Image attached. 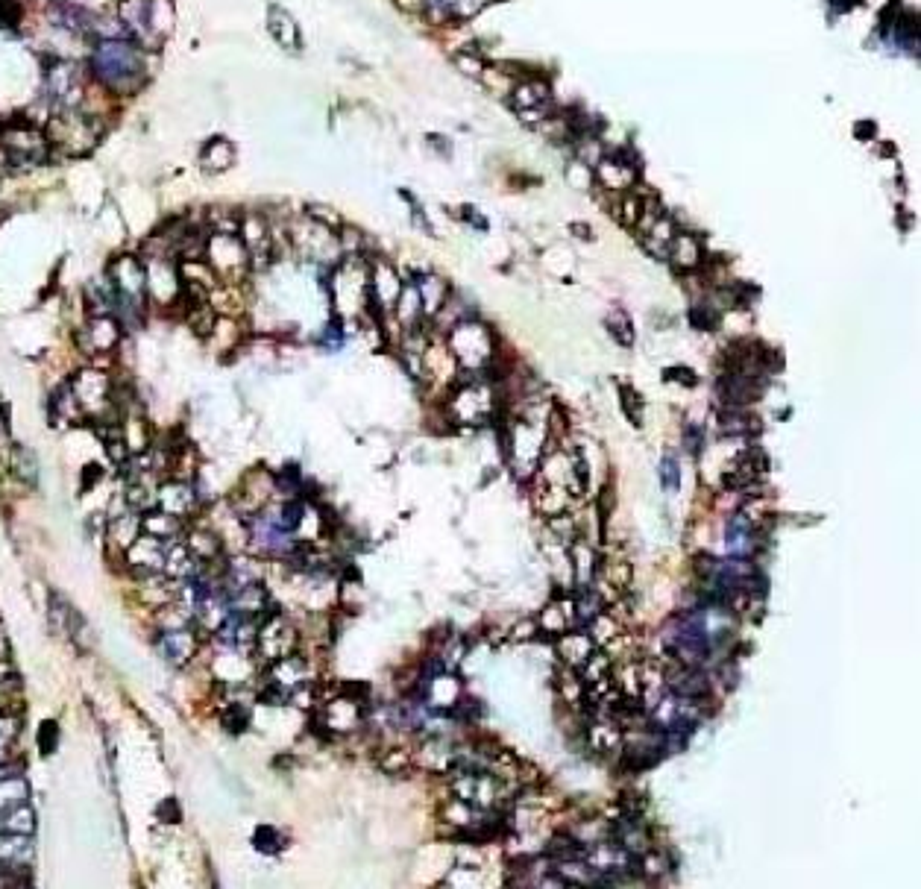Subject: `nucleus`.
<instances>
[{
	"label": "nucleus",
	"mask_w": 921,
	"mask_h": 889,
	"mask_svg": "<svg viewBox=\"0 0 921 889\" xmlns=\"http://www.w3.org/2000/svg\"><path fill=\"white\" fill-rule=\"evenodd\" d=\"M91 74L115 94H132L147 77L144 53L132 39H100L91 53Z\"/></svg>",
	"instance_id": "nucleus-1"
},
{
	"label": "nucleus",
	"mask_w": 921,
	"mask_h": 889,
	"mask_svg": "<svg viewBox=\"0 0 921 889\" xmlns=\"http://www.w3.org/2000/svg\"><path fill=\"white\" fill-rule=\"evenodd\" d=\"M44 135H47L50 147H56V150H62L68 156H80V153H86V150L94 147L100 130H97V124L88 115L71 109V112H56L50 118Z\"/></svg>",
	"instance_id": "nucleus-2"
},
{
	"label": "nucleus",
	"mask_w": 921,
	"mask_h": 889,
	"mask_svg": "<svg viewBox=\"0 0 921 889\" xmlns=\"http://www.w3.org/2000/svg\"><path fill=\"white\" fill-rule=\"evenodd\" d=\"M0 147L6 153V159L18 168H33V165H42L47 159V150H50V141L47 135L33 127V124H9L3 135H0Z\"/></svg>",
	"instance_id": "nucleus-3"
},
{
	"label": "nucleus",
	"mask_w": 921,
	"mask_h": 889,
	"mask_svg": "<svg viewBox=\"0 0 921 889\" xmlns=\"http://www.w3.org/2000/svg\"><path fill=\"white\" fill-rule=\"evenodd\" d=\"M44 94L53 106V112H71L83 103V71L74 62H53L44 74Z\"/></svg>",
	"instance_id": "nucleus-4"
},
{
	"label": "nucleus",
	"mask_w": 921,
	"mask_h": 889,
	"mask_svg": "<svg viewBox=\"0 0 921 889\" xmlns=\"http://www.w3.org/2000/svg\"><path fill=\"white\" fill-rule=\"evenodd\" d=\"M297 646V631L285 623L276 611H267L259 620L256 631V652L262 655L267 664H276L282 658H288Z\"/></svg>",
	"instance_id": "nucleus-5"
},
{
	"label": "nucleus",
	"mask_w": 921,
	"mask_h": 889,
	"mask_svg": "<svg viewBox=\"0 0 921 889\" xmlns=\"http://www.w3.org/2000/svg\"><path fill=\"white\" fill-rule=\"evenodd\" d=\"M449 347L455 350V356L461 358L470 367H479L487 358L493 356V335L484 329L482 323L473 320H458L449 332Z\"/></svg>",
	"instance_id": "nucleus-6"
},
{
	"label": "nucleus",
	"mask_w": 921,
	"mask_h": 889,
	"mask_svg": "<svg viewBox=\"0 0 921 889\" xmlns=\"http://www.w3.org/2000/svg\"><path fill=\"white\" fill-rule=\"evenodd\" d=\"M206 259H209V267L218 273V276H238L247 262H250V256H247V247H244V241L238 238V232H215V235H209V241H206Z\"/></svg>",
	"instance_id": "nucleus-7"
},
{
	"label": "nucleus",
	"mask_w": 921,
	"mask_h": 889,
	"mask_svg": "<svg viewBox=\"0 0 921 889\" xmlns=\"http://www.w3.org/2000/svg\"><path fill=\"white\" fill-rule=\"evenodd\" d=\"M47 21L68 36H86L94 30V15L74 0H50L47 3Z\"/></svg>",
	"instance_id": "nucleus-8"
},
{
	"label": "nucleus",
	"mask_w": 921,
	"mask_h": 889,
	"mask_svg": "<svg viewBox=\"0 0 921 889\" xmlns=\"http://www.w3.org/2000/svg\"><path fill=\"white\" fill-rule=\"evenodd\" d=\"M511 103L526 121H543L552 103V91L540 80H526L511 89Z\"/></svg>",
	"instance_id": "nucleus-9"
},
{
	"label": "nucleus",
	"mask_w": 921,
	"mask_h": 889,
	"mask_svg": "<svg viewBox=\"0 0 921 889\" xmlns=\"http://www.w3.org/2000/svg\"><path fill=\"white\" fill-rule=\"evenodd\" d=\"M156 646H159L162 658H165L171 667H185V664L197 655V634H194L191 625L165 628V631L156 637Z\"/></svg>",
	"instance_id": "nucleus-10"
},
{
	"label": "nucleus",
	"mask_w": 921,
	"mask_h": 889,
	"mask_svg": "<svg viewBox=\"0 0 921 889\" xmlns=\"http://www.w3.org/2000/svg\"><path fill=\"white\" fill-rule=\"evenodd\" d=\"M132 42H159L153 33V0H121V18Z\"/></svg>",
	"instance_id": "nucleus-11"
},
{
	"label": "nucleus",
	"mask_w": 921,
	"mask_h": 889,
	"mask_svg": "<svg viewBox=\"0 0 921 889\" xmlns=\"http://www.w3.org/2000/svg\"><path fill=\"white\" fill-rule=\"evenodd\" d=\"M71 391L80 402L83 411H94V408H103V405H112V385L103 373H94L86 370L80 373L74 382H71Z\"/></svg>",
	"instance_id": "nucleus-12"
},
{
	"label": "nucleus",
	"mask_w": 921,
	"mask_h": 889,
	"mask_svg": "<svg viewBox=\"0 0 921 889\" xmlns=\"http://www.w3.org/2000/svg\"><path fill=\"white\" fill-rule=\"evenodd\" d=\"M267 33L273 36V42H276V45L285 47V50H291V53L303 50V33H300L297 18H294L288 9L276 6V3H270V6H267Z\"/></svg>",
	"instance_id": "nucleus-13"
},
{
	"label": "nucleus",
	"mask_w": 921,
	"mask_h": 889,
	"mask_svg": "<svg viewBox=\"0 0 921 889\" xmlns=\"http://www.w3.org/2000/svg\"><path fill=\"white\" fill-rule=\"evenodd\" d=\"M238 238L244 241L247 247V256L253 265H267L270 259V250H273V238H270V229L259 215H247L241 226H238Z\"/></svg>",
	"instance_id": "nucleus-14"
},
{
	"label": "nucleus",
	"mask_w": 921,
	"mask_h": 889,
	"mask_svg": "<svg viewBox=\"0 0 921 889\" xmlns=\"http://www.w3.org/2000/svg\"><path fill=\"white\" fill-rule=\"evenodd\" d=\"M156 505L168 514H174L179 520H185L194 508H197V493L191 485L185 482H165L162 488L156 490Z\"/></svg>",
	"instance_id": "nucleus-15"
},
{
	"label": "nucleus",
	"mask_w": 921,
	"mask_h": 889,
	"mask_svg": "<svg viewBox=\"0 0 921 889\" xmlns=\"http://www.w3.org/2000/svg\"><path fill=\"white\" fill-rule=\"evenodd\" d=\"M634 162H628L622 153L602 156V162L596 165V179L608 188V191H625L634 185Z\"/></svg>",
	"instance_id": "nucleus-16"
},
{
	"label": "nucleus",
	"mask_w": 921,
	"mask_h": 889,
	"mask_svg": "<svg viewBox=\"0 0 921 889\" xmlns=\"http://www.w3.org/2000/svg\"><path fill=\"white\" fill-rule=\"evenodd\" d=\"M118 338H121L118 320L112 314H94L83 335V344L88 353H109L118 344Z\"/></svg>",
	"instance_id": "nucleus-17"
},
{
	"label": "nucleus",
	"mask_w": 921,
	"mask_h": 889,
	"mask_svg": "<svg viewBox=\"0 0 921 889\" xmlns=\"http://www.w3.org/2000/svg\"><path fill=\"white\" fill-rule=\"evenodd\" d=\"M669 690H672V696H681V699H704L707 690H710L707 672L702 667L681 664L669 675Z\"/></svg>",
	"instance_id": "nucleus-18"
},
{
	"label": "nucleus",
	"mask_w": 921,
	"mask_h": 889,
	"mask_svg": "<svg viewBox=\"0 0 921 889\" xmlns=\"http://www.w3.org/2000/svg\"><path fill=\"white\" fill-rule=\"evenodd\" d=\"M666 259H672V265L678 267V270H696L704 262L702 241L696 235H690V232H675Z\"/></svg>",
	"instance_id": "nucleus-19"
},
{
	"label": "nucleus",
	"mask_w": 921,
	"mask_h": 889,
	"mask_svg": "<svg viewBox=\"0 0 921 889\" xmlns=\"http://www.w3.org/2000/svg\"><path fill=\"white\" fill-rule=\"evenodd\" d=\"M200 165L209 174H223L235 165V147L226 138H212L203 150H200Z\"/></svg>",
	"instance_id": "nucleus-20"
},
{
	"label": "nucleus",
	"mask_w": 921,
	"mask_h": 889,
	"mask_svg": "<svg viewBox=\"0 0 921 889\" xmlns=\"http://www.w3.org/2000/svg\"><path fill=\"white\" fill-rule=\"evenodd\" d=\"M414 285H417V294H420V303H423V317H438L443 303L449 300L446 282H440L438 276H423Z\"/></svg>",
	"instance_id": "nucleus-21"
},
{
	"label": "nucleus",
	"mask_w": 921,
	"mask_h": 889,
	"mask_svg": "<svg viewBox=\"0 0 921 889\" xmlns=\"http://www.w3.org/2000/svg\"><path fill=\"white\" fill-rule=\"evenodd\" d=\"M141 532L153 534L159 540H176L182 532V520L159 508V511H150V514L141 517Z\"/></svg>",
	"instance_id": "nucleus-22"
},
{
	"label": "nucleus",
	"mask_w": 921,
	"mask_h": 889,
	"mask_svg": "<svg viewBox=\"0 0 921 889\" xmlns=\"http://www.w3.org/2000/svg\"><path fill=\"white\" fill-rule=\"evenodd\" d=\"M138 534H141V517H138L135 511H127V514H121V517H112V523H109V540H115L121 549H130L132 543L138 540Z\"/></svg>",
	"instance_id": "nucleus-23"
},
{
	"label": "nucleus",
	"mask_w": 921,
	"mask_h": 889,
	"mask_svg": "<svg viewBox=\"0 0 921 889\" xmlns=\"http://www.w3.org/2000/svg\"><path fill=\"white\" fill-rule=\"evenodd\" d=\"M590 652H593V640H590L587 634H564V640H561V655H564V661H567L570 667H584L587 658H590Z\"/></svg>",
	"instance_id": "nucleus-24"
},
{
	"label": "nucleus",
	"mask_w": 921,
	"mask_h": 889,
	"mask_svg": "<svg viewBox=\"0 0 921 889\" xmlns=\"http://www.w3.org/2000/svg\"><path fill=\"white\" fill-rule=\"evenodd\" d=\"M12 470H15L18 479H24V482H30V485L39 479V461H36V455H33L30 449H24V446H15V452H12Z\"/></svg>",
	"instance_id": "nucleus-25"
},
{
	"label": "nucleus",
	"mask_w": 921,
	"mask_h": 889,
	"mask_svg": "<svg viewBox=\"0 0 921 889\" xmlns=\"http://www.w3.org/2000/svg\"><path fill=\"white\" fill-rule=\"evenodd\" d=\"M608 332H611V338H614L619 347H634V329H631V320H628V314L625 312H611L608 317Z\"/></svg>",
	"instance_id": "nucleus-26"
},
{
	"label": "nucleus",
	"mask_w": 921,
	"mask_h": 889,
	"mask_svg": "<svg viewBox=\"0 0 921 889\" xmlns=\"http://www.w3.org/2000/svg\"><path fill=\"white\" fill-rule=\"evenodd\" d=\"M660 485L663 490H669V493H675V490L681 488V470H678V461L672 458V455H666L663 461H660Z\"/></svg>",
	"instance_id": "nucleus-27"
},
{
	"label": "nucleus",
	"mask_w": 921,
	"mask_h": 889,
	"mask_svg": "<svg viewBox=\"0 0 921 889\" xmlns=\"http://www.w3.org/2000/svg\"><path fill=\"white\" fill-rule=\"evenodd\" d=\"M690 323L699 329V332H710V329H716L719 326V312L713 309V306H693V312H690Z\"/></svg>",
	"instance_id": "nucleus-28"
},
{
	"label": "nucleus",
	"mask_w": 921,
	"mask_h": 889,
	"mask_svg": "<svg viewBox=\"0 0 921 889\" xmlns=\"http://www.w3.org/2000/svg\"><path fill=\"white\" fill-rule=\"evenodd\" d=\"M253 843L259 851L264 854H276L279 848H282V834L276 831V828H270V825H262L259 831H256V837H253Z\"/></svg>",
	"instance_id": "nucleus-29"
},
{
	"label": "nucleus",
	"mask_w": 921,
	"mask_h": 889,
	"mask_svg": "<svg viewBox=\"0 0 921 889\" xmlns=\"http://www.w3.org/2000/svg\"><path fill=\"white\" fill-rule=\"evenodd\" d=\"M622 391V405H625V414H628V420L634 423V426H643V402H640V394L637 391H631V388H619Z\"/></svg>",
	"instance_id": "nucleus-30"
},
{
	"label": "nucleus",
	"mask_w": 921,
	"mask_h": 889,
	"mask_svg": "<svg viewBox=\"0 0 921 889\" xmlns=\"http://www.w3.org/2000/svg\"><path fill=\"white\" fill-rule=\"evenodd\" d=\"M223 725H226V731H232V734H238V731H244L247 728V722H250V713L247 708H241V705H229L226 711H223Z\"/></svg>",
	"instance_id": "nucleus-31"
},
{
	"label": "nucleus",
	"mask_w": 921,
	"mask_h": 889,
	"mask_svg": "<svg viewBox=\"0 0 921 889\" xmlns=\"http://www.w3.org/2000/svg\"><path fill=\"white\" fill-rule=\"evenodd\" d=\"M455 65H458L467 77H479V80H482L484 71H487V65H484L476 53H455Z\"/></svg>",
	"instance_id": "nucleus-32"
},
{
	"label": "nucleus",
	"mask_w": 921,
	"mask_h": 889,
	"mask_svg": "<svg viewBox=\"0 0 921 889\" xmlns=\"http://www.w3.org/2000/svg\"><path fill=\"white\" fill-rule=\"evenodd\" d=\"M56 743H59V728H56V722H44L42 728H39V749H42V755H53Z\"/></svg>",
	"instance_id": "nucleus-33"
},
{
	"label": "nucleus",
	"mask_w": 921,
	"mask_h": 889,
	"mask_svg": "<svg viewBox=\"0 0 921 889\" xmlns=\"http://www.w3.org/2000/svg\"><path fill=\"white\" fill-rule=\"evenodd\" d=\"M549 529H552L555 534H561V537H567V543H572V540L578 537V526H575V520L567 517V514L552 517V520H549Z\"/></svg>",
	"instance_id": "nucleus-34"
},
{
	"label": "nucleus",
	"mask_w": 921,
	"mask_h": 889,
	"mask_svg": "<svg viewBox=\"0 0 921 889\" xmlns=\"http://www.w3.org/2000/svg\"><path fill=\"white\" fill-rule=\"evenodd\" d=\"M663 376H666V382H684L687 388H696V385H699V379H696V373H693L690 367H666Z\"/></svg>",
	"instance_id": "nucleus-35"
},
{
	"label": "nucleus",
	"mask_w": 921,
	"mask_h": 889,
	"mask_svg": "<svg viewBox=\"0 0 921 889\" xmlns=\"http://www.w3.org/2000/svg\"><path fill=\"white\" fill-rule=\"evenodd\" d=\"M684 441H687V446H690V452H699V449L704 446V432L699 429V426H693V423H690V426L684 429Z\"/></svg>",
	"instance_id": "nucleus-36"
},
{
	"label": "nucleus",
	"mask_w": 921,
	"mask_h": 889,
	"mask_svg": "<svg viewBox=\"0 0 921 889\" xmlns=\"http://www.w3.org/2000/svg\"><path fill=\"white\" fill-rule=\"evenodd\" d=\"M100 476H103V473H100V467H97V464L86 467V473H83V488H91V485H94V479H100Z\"/></svg>",
	"instance_id": "nucleus-37"
},
{
	"label": "nucleus",
	"mask_w": 921,
	"mask_h": 889,
	"mask_svg": "<svg viewBox=\"0 0 921 889\" xmlns=\"http://www.w3.org/2000/svg\"><path fill=\"white\" fill-rule=\"evenodd\" d=\"M570 229H572V232H578V238H593V232H590V226H581V223H572Z\"/></svg>",
	"instance_id": "nucleus-38"
}]
</instances>
